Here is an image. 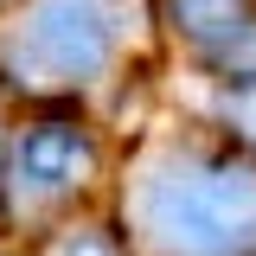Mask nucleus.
<instances>
[{"label": "nucleus", "instance_id": "obj_6", "mask_svg": "<svg viewBox=\"0 0 256 256\" xmlns=\"http://www.w3.org/2000/svg\"><path fill=\"white\" fill-rule=\"evenodd\" d=\"M52 256H116V244L102 230H64L58 244H52Z\"/></svg>", "mask_w": 256, "mask_h": 256}, {"label": "nucleus", "instance_id": "obj_2", "mask_svg": "<svg viewBox=\"0 0 256 256\" xmlns=\"http://www.w3.org/2000/svg\"><path fill=\"white\" fill-rule=\"evenodd\" d=\"M116 58V20L102 0H32L13 32V70L26 84H90Z\"/></svg>", "mask_w": 256, "mask_h": 256}, {"label": "nucleus", "instance_id": "obj_1", "mask_svg": "<svg viewBox=\"0 0 256 256\" xmlns=\"http://www.w3.org/2000/svg\"><path fill=\"white\" fill-rule=\"evenodd\" d=\"M141 230L166 256H244L256 250V173L250 166H154L134 192Z\"/></svg>", "mask_w": 256, "mask_h": 256}, {"label": "nucleus", "instance_id": "obj_5", "mask_svg": "<svg viewBox=\"0 0 256 256\" xmlns=\"http://www.w3.org/2000/svg\"><path fill=\"white\" fill-rule=\"evenodd\" d=\"M237 45H224V70L230 77H256V26H230Z\"/></svg>", "mask_w": 256, "mask_h": 256}, {"label": "nucleus", "instance_id": "obj_4", "mask_svg": "<svg viewBox=\"0 0 256 256\" xmlns=\"http://www.w3.org/2000/svg\"><path fill=\"white\" fill-rule=\"evenodd\" d=\"M244 0H173V26L192 32V38H218V32L237 26Z\"/></svg>", "mask_w": 256, "mask_h": 256}, {"label": "nucleus", "instance_id": "obj_3", "mask_svg": "<svg viewBox=\"0 0 256 256\" xmlns=\"http://www.w3.org/2000/svg\"><path fill=\"white\" fill-rule=\"evenodd\" d=\"M96 166V148L70 122H38L13 141V198L20 205H45L58 192L84 186Z\"/></svg>", "mask_w": 256, "mask_h": 256}]
</instances>
